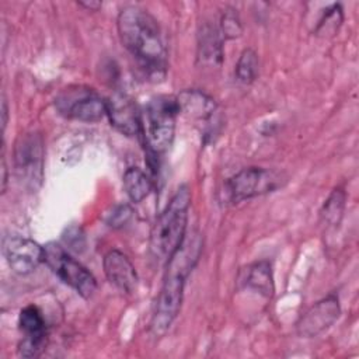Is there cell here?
Listing matches in <instances>:
<instances>
[{
    "label": "cell",
    "instance_id": "obj_1",
    "mask_svg": "<svg viewBox=\"0 0 359 359\" xmlns=\"http://www.w3.org/2000/svg\"><path fill=\"white\" fill-rule=\"evenodd\" d=\"M119 39L143 74L161 81L167 73V50L156 18L142 7L126 6L116 18Z\"/></svg>",
    "mask_w": 359,
    "mask_h": 359
},
{
    "label": "cell",
    "instance_id": "obj_2",
    "mask_svg": "<svg viewBox=\"0 0 359 359\" xmlns=\"http://www.w3.org/2000/svg\"><path fill=\"white\" fill-rule=\"evenodd\" d=\"M199 243L184 241L181 248L167 262L165 278L150 320V332L153 337H163L177 318L182 304L185 280L199 257Z\"/></svg>",
    "mask_w": 359,
    "mask_h": 359
},
{
    "label": "cell",
    "instance_id": "obj_3",
    "mask_svg": "<svg viewBox=\"0 0 359 359\" xmlns=\"http://www.w3.org/2000/svg\"><path fill=\"white\" fill-rule=\"evenodd\" d=\"M189 206L191 189L188 185H181L156 219L149 247L153 258L158 262H168L184 244Z\"/></svg>",
    "mask_w": 359,
    "mask_h": 359
},
{
    "label": "cell",
    "instance_id": "obj_4",
    "mask_svg": "<svg viewBox=\"0 0 359 359\" xmlns=\"http://www.w3.org/2000/svg\"><path fill=\"white\" fill-rule=\"evenodd\" d=\"M178 114L177 97L172 95H156L146 104L142 115V135L150 157L157 158L170 149Z\"/></svg>",
    "mask_w": 359,
    "mask_h": 359
},
{
    "label": "cell",
    "instance_id": "obj_5",
    "mask_svg": "<svg viewBox=\"0 0 359 359\" xmlns=\"http://www.w3.org/2000/svg\"><path fill=\"white\" fill-rule=\"evenodd\" d=\"M43 248V262L50 268V271L83 299H90L97 290L95 276L84 265L74 259L60 244L50 241L45 244Z\"/></svg>",
    "mask_w": 359,
    "mask_h": 359
},
{
    "label": "cell",
    "instance_id": "obj_6",
    "mask_svg": "<svg viewBox=\"0 0 359 359\" xmlns=\"http://www.w3.org/2000/svg\"><path fill=\"white\" fill-rule=\"evenodd\" d=\"M55 108L66 119L98 122L107 115L105 98L87 86H69L55 97Z\"/></svg>",
    "mask_w": 359,
    "mask_h": 359
},
{
    "label": "cell",
    "instance_id": "obj_7",
    "mask_svg": "<svg viewBox=\"0 0 359 359\" xmlns=\"http://www.w3.org/2000/svg\"><path fill=\"white\" fill-rule=\"evenodd\" d=\"M280 187V177L262 167H245L226 180L223 195L229 203H240L251 198L273 192Z\"/></svg>",
    "mask_w": 359,
    "mask_h": 359
},
{
    "label": "cell",
    "instance_id": "obj_8",
    "mask_svg": "<svg viewBox=\"0 0 359 359\" xmlns=\"http://www.w3.org/2000/svg\"><path fill=\"white\" fill-rule=\"evenodd\" d=\"M14 167L17 177L31 188L42 182L43 175V140L36 132L18 137L14 149Z\"/></svg>",
    "mask_w": 359,
    "mask_h": 359
},
{
    "label": "cell",
    "instance_id": "obj_9",
    "mask_svg": "<svg viewBox=\"0 0 359 359\" xmlns=\"http://www.w3.org/2000/svg\"><path fill=\"white\" fill-rule=\"evenodd\" d=\"M18 327L24 335L18 355L27 359L39 356L48 344V327L42 311L35 304L25 306L18 316Z\"/></svg>",
    "mask_w": 359,
    "mask_h": 359
},
{
    "label": "cell",
    "instance_id": "obj_10",
    "mask_svg": "<svg viewBox=\"0 0 359 359\" xmlns=\"http://www.w3.org/2000/svg\"><path fill=\"white\" fill-rule=\"evenodd\" d=\"M3 254L13 272L28 275L43 262L45 248L31 238L10 236L3 241Z\"/></svg>",
    "mask_w": 359,
    "mask_h": 359
},
{
    "label": "cell",
    "instance_id": "obj_11",
    "mask_svg": "<svg viewBox=\"0 0 359 359\" xmlns=\"http://www.w3.org/2000/svg\"><path fill=\"white\" fill-rule=\"evenodd\" d=\"M341 304L335 293L313 304L297 321L296 331L302 338H313L328 330L339 317Z\"/></svg>",
    "mask_w": 359,
    "mask_h": 359
},
{
    "label": "cell",
    "instance_id": "obj_12",
    "mask_svg": "<svg viewBox=\"0 0 359 359\" xmlns=\"http://www.w3.org/2000/svg\"><path fill=\"white\" fill-rule=\"evenodd\" d=\"M105 104L111 126L129 137L142 135V115L128 94L116 91L105 98Z\"/></svg>",
    "mask_w": 359,
    "mask_h": 359
},
{
    "label": "cell",
    "instance_id": "obj_13",
    "mask_svg": "<svg viewBox=\"0 0 359 359\" xmlns=\"http://www.w3.org/2000/svg\"><path fill=\"white\" fill-rule=\"evenodd\" d=\"M104 273L107 279L121 292L133 293L137 286V273L128 258L119 250H109L102 259Z\"/></svg>",
    "mask_w": 359,
    "mask_h": 359
},
{
    "label": "cell",
    "instance_id": "obj_14",
    "mask_svg": "<svg viewBox=\"0 0 359 359\" xmlns=\"http://www.w3.org/2000/svg\"><path fill=\"white\" fill-rule=\"evenodd\" d=\"M177 102L180 112L195 121L209 122L217 109L215 100L198 88L181 91L177 95Z\"/></svg>",
    "mask_w": 359,
    "mask_h": 359
},
{
    "label": "cell",
    "instance_id": "obj_15",
    "mask_svg": "<svg viewBox=\"0 0 359 359\" xmlns=\"http://www.w3.org/2000/svg\"><path fill=\"white\" fill-rule=\"evenodd\" d=\"M238 283L244 289H250L265 297H271L275 290L271 262L262 259L247 265L240 271Z\"/></svg>",
    "mask_w": 359,
    "mask_h": 359
},
{
    "label": "cell",
    "instance_id": "obj_16",
    "mask_svg": "<svg viewBox=\"0 0 359 359\" xmlns=\"http://www.w3.org/2000/svg\"><path fill=\"white\" fill-rule=\"evenodd\" d=\"M223 36L219 28L203 24L198 34V59L203 63L219 66L223 60Z\"/></svg>",
    "mask_w": 359,
    "mask_h": 359
},
{
    "label": "cell",
    "instance_id": "obj_17",
    "mask_svg": "<svg viewBox=\"0 0 359 359\" xmlns=\"http://www.w3.org/2000/svg\"><path fill=\"white\" fill-rule=\"evenodd\" d=\"M123 188L128 198L139 203L149 196L153 188V182L149 175L139 167H129L123 174Z\"/></svg>",
    "mask_w": 359,
    "mask_h": 359
},
{
    "label": "cell",
    "instance_id": "obj_18",
    "mask_svg": "<svg viewBox=\"0 0 359 359\" xmlns=\"http://www.w3.org/2000/svg\"><path fill=\"white\" fill-rule=\"evenodd\" d=\"M345 202H346L345 191L341 188H335L320 210L324 223L330 226H337L342 219V215L345 210Z\"/></svg>",
    "mask_w": 359,
    "mask_h": 359
},
{
    "label": "cell",
    "instance_id": "obj_19",
    "mask_svg": "<svg viewBox=\"0 0 359 359\" xmlns=\"http://www.w3.org/2000/svg\"><path fill=\"white\" fill-rule=\"evenodd\" d=\"M258 55L252 48H245L236 63V77L243 84H251L258 74Z\"/></svg>",
    "mask_w": 359,
    "mask_h": 359
},
{
    "label": "cell",
    "instance_id": "obj_20",
    "mask_svg": "<svg viewBox=\"0 0 359 359\" xmlns=\"http://www.w3.org/2000/svg\"><path fill=\"white\" fill-rule=\"evenodd\" d=\"M344 21L342 7L341 4H332L324 10L321 18L317 22L314 34L325 35V34H335Z\"/></svg>",
    "mask_w": 359,
    "mask_h": 359
},
{
    "label": "cell",
    "instance_id": "obj_21",
    "mask_svg": "<svg viewBox=\"0 0 359 359\" xmlns=\"http://www.w3.org/2000/svg\"><path fill=\"white\" fill-rule=\"evenodd\" d=\"M219 31L224 39H234L238 38L243 32V25L238 18V14L234 8H226L222 18Z\"/></svg>",
    "mask_w": 359,
    "mask_h": 359
},
{
    "label": "cell",
    "instance_id": "obj_22",
    "mask_svg": "<svg viewBox=\"0 0 359 359\" xmlns=\"http://www.w3.org/2000/svg\"><path fill=\"white\" fill-rule=\"evenodd\" d=\"M132 215H133V210L128 203H119V205H115L114 208H111V210L105 213L104 220L109 227L121 229V227L126 226V223L130 220Z\"/></svg>",
    "mask_w": 359,
    "mask_h": 359
},
{
    "label": "cell",
    "instance_id": "obj_23",
    "mask_svg": "<svg viewBox=\"0 0 359 359\" xmlns=\"http://www.w3.org/2000/svg\"><path fill=\"white\" fill-rule=\"evenodd\" d=\"M62 238H63L65 244L67 245V248L72 251L81 252L86 248V234H84L83 229L79 226L67 227L65 230V233L62 234Z\"/></svg>",
    "mask_w": 359,
    "mask_h": 359
},
{
    "label": "cell",
    "instance_id": "obj_24",
    "mask_svg": "<svg viewBox=\"0 0 359 359\" xmlns=\"http://www.w3.org/2000/svg\"><path fill=\"white\" fill-rule=\"evenodd\" d=\"M79 6L84 7L86 10H90V11H97L98 8H101L102 3L101 1H94V0H86V1H77Z\"/></svg>",
    "mask_w": 359,
    "mask_h": 359
},
{
    "label": "cell",
    "instance_id": "obj_25",
    "mask_svg": "<svg viewBox=\"0 0 359 359\" xmlns=\"http://www.w3.org/2000/svg\"><path fill=\"white\" fill-rule=\"evenodd\" d=\"M1 171H3V177H1V189L4 192L6 189V182H7V167H6V161H4V156H1Z\"/></svg>",
    "mask_w": 359,
    "mask_h": 359
},
{
    "label": "cell",
    "instance_id": "obj_26",
    "mask_svg": "<svg viewBox=\"0 0 359 359\" xmlns=\"http://www.w3.org/2000/svg\"><path fill=\"white\" fill-rule=\"evenodd\" d=\"M1 115H3V129H4L6 123H7V104H6V100H3V102H1Z\"/></svg>",
    "mask_w": 359,
    "mask_h": 359
}]
</instances>
